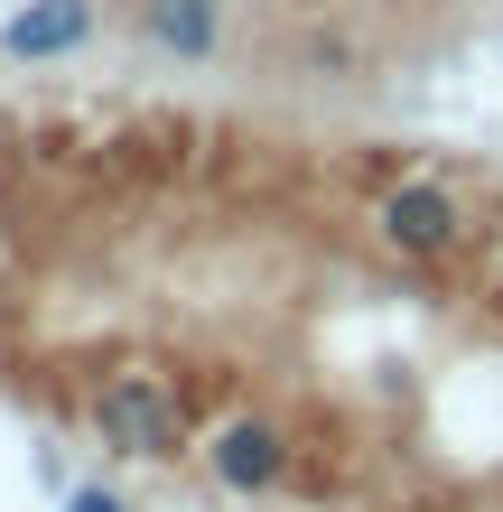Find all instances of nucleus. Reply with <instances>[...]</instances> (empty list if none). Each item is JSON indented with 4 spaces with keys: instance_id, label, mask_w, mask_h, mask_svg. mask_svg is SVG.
Here are the masks:
<instances>
[{
    "instance_id": "1",
    "label": "nucleus",
    "mask_w": 503,
    "mask_h": 512,
    "mask_svg": "<svg viewBox=\"0 0 503 512\" xmlns=\"http://www.w3.org/2000/svg\"><path fill=\"white\" fill-rule=\"evenodd\" d=\"M94 429L112 457H177L187 447V410H177V391L159 373H103L94 382Z\"/></svg>"
},
{
    "instance_id": "2",
    "label": "nucleus",
    "mask_w": 503,
    "mask_h": 512,
    "mask_svg": "<svg viewBox=\"0 0 503 512\" xmlns=\"http://www.w3.org/2000/svg\"><path fill=\"white\" fill-rule=\"evenodd\" d=\"M382 243L392 252H410V261H438V252H457V233H466V205L438 187V177H410V187H392L382 196Z\"/></svg>"
},
{
    "instance_id": "3",
    "label": "nucleus",
    "mask_w": 503,
    "mask_h": 512,
    "mask_svg": "<svg viewBox=\"0 0 503 512\" xmlns=\"http://www.w3.org/2000/svg\"><path fill=\"white\" fill-rule=\"evenodd\" d=\"M94 0H19L10 19H0V56L10 66H56V56H75L94 38Z\"/></svg>"
},
{
    "instance_id": "4",
    "label": "nucleus",
    "mask_w": 503,
    "mask_h": 512,
    "mask_svg": "<svg viewBox=\"0 0 503 512\" xmlns=\"http://www.w3.org/2000/svg\"><path fill=\"white\" fill-rule=\"evenodd\" d=\"M205 466H215V485H233V494H271L289 475V447H280L271 419H224V429L205 438Z\"/></svg>"
},
{
    "instance_id": "5",
    "label": "nucleus",
    "mask_w": 503,
    "mask_h": 512,
    "mask_svg": "<svg viewBox=\"0 0 503 512\" xmlns=\"http://www.w3.org/2000/svg\"><path fill=\"white\" fill-rule=\"evenodd\" d=\"M140 38L177 66H205L224 47V0H140Z\"/></svg>"
},
{
    "instance_id": "6",
    "label": "nucleus",
    "mask_w": 503,
    "mask_h": 512,
    "mask_svg": "<svg viewBox=\"0 0 503 512\" xmlns=\"http://www.w3.org/2000/svg\"><path fill=\"white\" fill-rule=\"evenodd\" d=\"M66 512H122V503H112L103 485H75V494H66Z\"/></svg>"
}]
</instances>
